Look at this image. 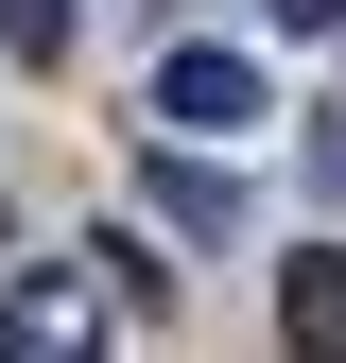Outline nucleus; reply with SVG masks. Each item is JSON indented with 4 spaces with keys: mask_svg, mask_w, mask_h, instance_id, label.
Here are the masks:
<instances>
[{
    "mask_svg": "<svg viewBox=\"0 0 346 363\" xmlns=\"http://www.w3.org/2000/svg\"><path fill=\"white\" fill-rule=\"evenodd\" d=\"M156 121H191V139H260V121H277V86H260V52L191 35V52L156 69Z\"/></svg>",
    "mask_w": 346,
    "mask_h": 363,
    "instance_id": "1",
    "label": "nucleus"
},
{
    "mask_svg": "<svg viewBox=\"0 0 346 363\" xmlns=\"http://www.w3.org/2000/svg\"><path fill=\"white\" fill-rule=\"evenodd\" d=\"M277 329L312 346V363H346V242H294L277 259Z\"/></svg>",
    "mask_w": 346,
    "mask_h": 363,
    "instance_id": "2",
    "label": "nucleus"
},
{
    "mask_svg": "<svg viewBox=\"0 0 346 363\" xmlns=\"http://www.w3.org/2000/svg\"><path fill=\"white\" fill-rule=\"evenodd\" d=\"M156 208L191 225V242H225V225H242V191H225V173H208V156H156Z\"/></svg>",
    "mask_w": 346,
    "mask_h": 363,
    "instance_id": "3",
    "label": "nucleus"
},
{
    "mask_svg": "<svg viewBox=\"0 0 346 363\" xmlns=\"http://www.w3.org/2000/svg\"><path fill=\"white\" fill-rule=\"evenodd\" d=\"M0 52H18V69H52V52H69V0H0Z\"/></svg>",
    "mask_w": 346,
    "mask_h": 363,
    "instance_id": "4",
    "label": "nucleus"
},
{
    "mask_svg": "<svg viewBox=\"0 0 346 363\" xmlns=\"http://www.w3.org/2000/svg\"><path fill=\"white\" fill-rule=\"evenodd\" d=\"M277 18H294V35H346V0H277Z\"/></svg>",
    "mask_w": 346,
    "mask_h": 363,
    "instance_id": "5",
    "label": "nucleus"
}]
</instances>
